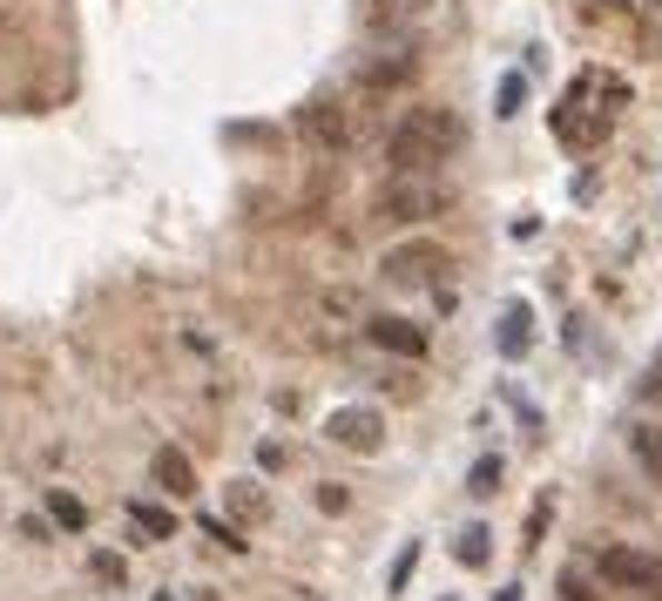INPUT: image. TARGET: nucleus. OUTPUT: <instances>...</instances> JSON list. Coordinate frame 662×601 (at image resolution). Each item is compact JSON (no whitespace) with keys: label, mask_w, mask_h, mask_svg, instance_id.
<instances>
[{"label":"nucleus","mask_w":662,"mask_h":601,"mask_svg":"<svg viewBox=\"0 0 662 601\" xmlns=\"http://www.w3.org/2000/svg\"><path fill=\"white\" fill-rule=\"evenodd\" d=\"M156 601H177V594H156Z\"/></svg>","instance_id":"24"},{"label":"nucleus","mask_w":662,"mask_h":601,"mask_svg":"<svg viewBox=\"0 0 662 601\" xmlns=\"http://www.w3.org/2000/svg\"><path fill=\"white\" fill-rule=\"evenodd\" d=\"M412 74H420V48H392L385 61H365V89H399V81H412Z\"/></svg>","instance_id":"11"},{"label":"nucleus","mask_w":662,"mask_h":601,"mask_svg":"<svg viewBox=\"0 0 662 601\" xmlns=\"http://www.w3.org/2000/svg\"><path fill=\"white\" fill-rule=\"evenodd\" d=\"M324 440L345 447V453H379V447H385V419H379L372 405H331Z\"/></svg>","instance_id":"4"},{"label":"nucleus","mask_w":662,"mask_h":601,"mask_svg":"<svg viewBox=\"0 0 662 601\" xmlns=\"http://www.w3.org/2000/svg\"><path fill=\"white\" fill-rule=\"evenodd\" d=\"M304 136H311L318 149H345V142H352V122H345L339 102H311V109H304Z\"/></svg>","instance_id":"10"},{"label":"nucleus","mask_w":662,"mask_h":601,"mask_svg":"<svg viewBox=\"0 0 662 601\" xmlns=\"http://www.w3.org/2000/svg\"><path fill=\"white\" fill-rule=\"evenodd\" d=\"M629 447H635V460H642V473L662 487V433H655V425H635V433H629Z\"/></svg>","instance_id":"16"},{"label":"nucleus","mask_w":662,"mask_h":601,"mask_svg":"<svg viewBox=\"0 0 662 601\" xmlns=\"http://www.w3.org/2000/svg\"><path fill=\"white\" fill-rule=\"evenodd\" d=\"M318 507H324V513H345V487L324 480V487H318Z\"/></svg>","instance_id":"21"},{"label":"nucleus","mask_w":662,"mask_h":601,"mask_svg":"<svg viewBox=\"0 0 662 601\" xmlns=\"http://www.w3.org/2000/svg\"><path fill=\"white\" fill-rule=\"evenodd\" d=\"M433 0H365V28L372 34H405V28H420L427 21Z\"/></svg>","instance_id":"8"},{"label":"nucleus","mask_w":662,"mask_h":601,"mask_svg":"<svg viewBox=\"0 0 662 601\" xmlns=\"http://www.w3.org/2000/svg\"><path fill=\"white\" fill-rule=\"evenodd\" d=\"M487 541H493L487 528H467V534L453 541V561H460V568H487Z\"/></svg>","instance_id":"17"},{"label":"nucleus","mask_w":662,"mask_h":601,"mask_svg":"<svg viewBox=\"0 0 662 601\" xmlns=\"http://www.w3.org/2000/svg\"><path fill=\"white\" fill-rule=\"evenodd\" d=\"M595 568H602V581H609V588L662 594V554H649V548H602V554H595Z\"/></svg>","instance_id":"2"},{"label":"nucleus","mask_w":662,"mask_h":601,"mask_svg":"<svg viewBox=\"0 0 662 601\" xmlns=\"http://www.w3.org/2000/svg\"><path fill=\"white\" fill-rule=\"evenodd\" d=\"M453 257H447V243H433V237H412V243H392L385 257H379V271H385V284H427L433 271H447Z\"/></svg>","instance_id":"3"},{"label":"nucleus","mask_w":662,"mask_h":601,"mask_svg":"<svg viewBox=\"0 0 662 601\" xmlns=\"http://www.w3.org/2000/svg\"><path fill=\"white\" fill-rule=\"evenodd\" d=\"M129 521H136L149 541H170V534H177V513H170V507H156V500H129Z\"/></svg>","instance_id":"14"},{"label":"nucleus","mask_w":662,"mask_h":601,"mask_svg":"<svg viewBox=\"0 0 662 601\" xmlns=\"http://www.w3.org/2000/svg\"><path fill=\"white\" fill-rule=\"evenodd\" d=\"M655 8H662V0H655Z\"/></svg>","instance_id":"25"},{"label":"nucleus","mask_w":662,"mask_h":601,"mask_svg":"<svg viewBox=\"0 0 662 601\" xmlns=\"http://www.w3.org/2000/svg\"><path fill=\"white\" fill-rule=\"evenodd\" d=\"M96 574H102V581H116V588H122V574H129V568H122V554H96Z\"/></svg>","instance_id":"20"},{"label":"nucleus","mask_w":662,"mask_h":601,"mask_svg":"<svg viewBox=\"0 0 662 601\" xmlns=\"http://www.w3.org/2000/svg\"><path fill=\"white\" fill-rule=\"evenodd\" d=\"M649 392H655V399H662V372H655V385H649Z\"/></svg>","instance_id":"23"},{"label":"nucleus","mask_w":662,"mask_h":601,"mask_svg":"<svg viewBox=\"0 0 662 601\" xmlns=\"http://www.w3.org/2000/svg\"><path fill=\"white\" fill-rule=\"evenodd\" d=\"M149 467H156V487L170 493V500H190V493H197V467H190V453H183V447H156V460H149Z\"/></svg>","instance_id":"9"},{"label":"nucleus","mask_w":662,"mask_h":601,"mask_svg":"<svg viewBox=\"0 0 662 601\" xmlns=\"http://www.w3.org/2000/svg\"><path fill=\"white\" fill-rule=\"evenodd\" d=\"M440 190H427V183H385L379 190V217H440Z\"/></svg>","instance_id":"7"},{"label":"nucleus","mask_w":662,"mask_h":601,"mask_svg":"<svg viewBox=\"0 0 662 601\" xmlns=\"http://www.w3.org/2000/svg\"><path fill=\"white\" fill-rule=\"evenodd\" d=\"M541 528H548V500H534V513H528V548L541 541Z\"/></svg>","instance_id":"22"},{"label":"nucleus","mask_w":662,"mask_h":601,"mask_svg":"<svg viewBox=\"0 0 662 601\" xmlns=\"http://www.w3.org/2000/svg\"><path fill=\"white\" fill-rule=\"evenodd\" d=\"M223 507L237 513V521H264V513H271V500H264L258 480H230V487H223Z\"/></svg>","instance_id":"13"},{"label":"nucleus","mask_w":662,"mask_h":601,"mask_svg":"<svg viewBox=\"0 0 662 601\" xmlns=\"http://www.w3.org/2000/svg\"><path fill=\"white\" fill-rule=\"evenodd\" d=\"M365 338L379 352H399V359H427V331L412 318H365Z\"/></svg>","instance_id":"6"},{"label":"nucleus","mask_w":662,"mask_h":601,"mask_svg":"<svg viewBox=\"0 0 662 601\" xmlns=\"http://www.w3.org/2000/svg\"><path fill=\"white\" fill-rule=\"evenodd\" d=\"M554 136L568 142V149H589V142H602L609 136V109H589V81L574 89L568 102H561V116H554Z\"/></svg>","instance_id":"5"},{"label":"nucleus","mask_w":662,"mask_h":601,"mask_svg":"<svg viewBox=\"0 0 662 601\" xmlns=\"http://www.w3.org/2000/svg\"><path fill=\"white\" fill-rule=\"evenodd\" d=\"M460 142H467L460 116L440 109V102H420V109H399V122H392V136H385V162L399 169V177H420V169L447 162Z\"/></svg>","instance_id":"1"},{"label":"nucleus","mask_w":662,"mask_h":601,"mask_svg":"<svg viewBox=\"0 0 662 601\" xmlns=\"http://www.w3.org/2000/svg\"><path fill=\"white\" fill-rule=\"evenodd\" d=\"M493 487H501V460H480V467L467 473V493H473V500H487Z\"/></svg>","instance_id":"19"},{"label":"nucleus","mask_w":662,"mask_h":601,"mask_svg":"<svg viewBox=\"0 0 662 601\" xmlns=\"http://www.w3.org/2000/svg\"><path fill=\"white\" fill-rule=\"evenodd\" d=\"M521 102H528V74H501V109L493 116H521Z\"/></svg>","instance_id":"18"},{"label":"nucleus","mask_w":662,"mask_h":601,"mask_svg":"<svg viewBox=\"0 0 662 601\" xmlns=\"http://www.w3.org/2000/svg\"><path fill=\"white\" fill-rule=\"evenodd\" d=\"M528 345H534V311L514 298V304L501 311V359H521Z\"/></svg>","instance_id":"12"},{"label":"nucleus","mask_w":662,"mask_h":601,"mask_svg":"<svg viewBox=\"0 0 662 601\" xmlns=\"http://www.w3.org/2000/svg\"><path fill=\"white\" fill-rule=\"evenodd\" d=\"M48 521L68 528V534H81V528H89V507H81L74 493H61V487H48Z\"/></svg>","instance_id":"15"}]
</instances>
